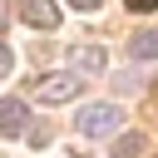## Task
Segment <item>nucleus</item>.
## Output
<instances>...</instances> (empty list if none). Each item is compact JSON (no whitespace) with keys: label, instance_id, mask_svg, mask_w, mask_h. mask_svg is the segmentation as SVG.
Returning a JSON list of instances; mask_svg holds the SVG:
<instances>
[{"label":"nucleus","instance_id":"1","mask_svg":"<svg viewBox=\"0 0 158 158\" xmlns=\"http://www.w3.org/2000/svg\"><path fill=\"white\" fill-rule=\"evenodd\" d=\"M74 123H79L84 138H114V133L123 128V109H118V104H84Z\"/></svg>","mask_w":158,"mask_h":158},{"label":"nucleus","instance_id":"2","mask_svg":"<svg viewBox=\"0 0 158 158\" xmlns=\"http://www.w3.org/2000/svg\"><path fill=\"white\" fill-rule=\"evenodd\" d=\"M79 84H84L79 74H35V79H30V89H35L44 104H69V99L79 94Z\"/></svg>","mask_w":158,"mask_h":158},{"label":"nucleus","instance_id":"4","mask_svg":"<svg viewBox=\"0 0 158 158\" xmlns=\"http://www.w3.org/2000/svg\"><path fill=\"white\" fill-rule=\"evenodd\" d=\"M20 20L35 30H54L59 25V5L54 0H20Z\"/></svg>","mask_w":158,"mask_h":158},{"label":"nucleus","instance_id":"9","mask_svg":"<svg viewBox=\"0 0 158 158\" xmlns=\"http://www.w3.org/2000/svg\"><path fill=\"white\" fill-rule=\"evenodd\" d=\"M128 10L133 15H148V10H158V0H128Z\"/></svg>","mask_w":158,"mask_h":158},{"label":"nucleus","instance_id":"7","mask_svg":"<svg viewBox=\"0 0 158 158\" xmlns=\"http://www.w3.org/2000/svg\"><path fill=\"white\" fill-rule=\"evenodd\" d=\"M118 138V133H114ZM114 158H143V133H123L118 143H114Z\"/></svg>","mask_w":158,"mask_h":158},{"label":"nucleus","instance_id":"10","mask_svg":"<svg viewBox=\"0 0 158 158\" xmlns=\"http://www.w3.org/2000/svg\"><path fill=\"white\" fill-rule=\"evenodd\" d=\"M69 5H74V10H84V15H94V10L104 5V0H69Z\"/></svg>","mask_w":158,"mask_h":158},{"label":"nucleus","instance_id":"11","mask_svg":"<svg viewBox=\"0 0 158 158\" xmlns=\"http://www.w3.org/2000/svg\"><path fill=\"white\" fill-rule=\"evenodd\" d=\"M5 20H10V0H0V35H5Z\"/></svg>","mask_w":158,"mask_h":158},{"label":"nucleus","instance_id":"12","mask_svg":"<svg viewBox=\"0 0 158 158\" xmlns=\"http://www.w3.org/2000/svg\"><path fill=\"white\" fill-rule=\"evenodd\" d=\"M74 158H84V153H74Z\"/></svg>","mask_w":158,"mask_h":158},{"label":"nucleus","instance_id":"8","mask_svg":"<svg viewBox=\"0 0 158 158\" xmlns=\"http://www.w3.org/2000/svg\"><path fill=\"white\" fill-rule=\"evenodd\" d=\"M10 69H15V54H10V44H5V40H0V79H5V74H10Z\"/></svg>","mask_w":158,"mask_h":158},{"label":"nucleus","instance_id":"3","mask_svg":"<svg viewBox=\"0 0 158 158\" xmlns=\"http://www.w3.org/2000/svg\"><path fill=\"white\" fill-rule=\"evenodd\" d=\"M104 64H109V54H104L99 44H74V49H69V69H74V74H89V79H94V74H104Z\"/></svg>","mask_w":158,"mask_h":158},{"label":"nucleus","instance_id":"5","mask_svg":"<svg viewBox=\"0 0 158 158\" xmlns=\"http://www.w3.org/2000/svg\"><path fill=\"white\" fill-rule=\"evenodd\" d=\"M25 118H30L25 99H0V138H20L25 133Z\"/></svg>","mask_w":158,"mask_h":158},{"label":"nucleus","instance_id":"6","mask_svg":"<svg viewBox=\"0 0 158 158\" xmlns=\"http://www.w3.org/2000/svg\"><path fill=\"white\" fill-rule=\"evenodd\" d=\"M128 49H133V59H158V30H138L128 40Z\"/></svg>","mask_w":158,"mask_h":158}]
</instances>
